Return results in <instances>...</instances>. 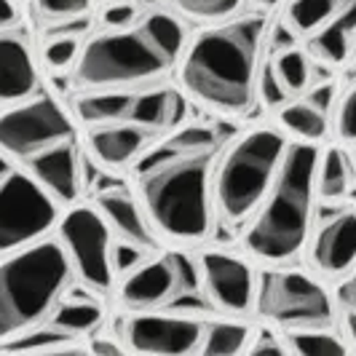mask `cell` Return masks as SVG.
<instances>
[{"instance_id":"cell-1","label":"cell","mask_w":356,"mask_h":356,"mask_svg":"<svg viewBox=\"0 0 356 356\" xmlns=\"http://www.w3.org/2000/svg\"><path fill=\"white\" fill-rule=\"evenodd\" d=\"M266 19L250 17L204 30L182 62V83L198 102L220 113H244L254 94L257 54Z\"/></svg>"},{"instance_id":"cell-2","label":"cell","mask_w":356,"mask_h":356,"mask_svg":"<svg viewBox=\"0 0 356 356\" xmlns=\"http://www.w3.org/2000/svg\"><path fill=\"white\" fill-rule=\"evenodd\" d=\"M185 30L172 14L153 11L124 30L91 38L78 54V83L91 89H118L150 81L177 62Z\"/></svg>"},{"instance_id":"cell-3","label":"cell","mask_w":356,"mask_h":356,"mask_svg":"<svg viewBox=\"0 0 356 356\" xmlns=\"http://www.w3.org/2000/svg\"><path fill=\"white\" fill-rule=\"evenodd\" d=\"M319 150L314 145L286 147L282 166L263 198V209L244 236L247 250L266 263H284L303 250L314 198H316Z\"/></svg>"},{"instance_id":"cell-4","label":"cell","mask_w":356,"mask_h":356,"mask_svg":"<svg viewBox=\"0 0 356 356\" xmlns=\"http://www.w3.org/2000/svg\"><path fill=\"white\" fill-rule=\"evenodd\" d=\"M72 266L62 241L40 238L0 257V340L33 330L51 316Z\"/></svg>"},{"instance_id":"cell-5","label":"cell","mask_w":356,"mask_h":356,"mask_svg":"<svg viewBox=\"0 0 356 356\" xmlns=\"http://www.w3.org/2000/svg\"><path fill=\"white\" fill-rule=\"evenodd\" d=\"M140 196L150 222L177 241H201L209 225V153H191L140 172Z\"/></svg>"},{"instance_id":"cell-6","label":"cell","mask_w":356,"mask_h":356,"mask_svg":"<svg viewBox=\"0 0 356 356\" xmlns=\"http://www.w3.org/2000/svg\"><path fill=\"white\" fill-rule=\"evenodd\" d=\"M286 153L284 137L273 129H254L225 153L214 179V198L228 220H241L266 198Z\"/></svg>"},{"instance_id":"cell-7","label":"cell","mask_w":356,"mask_h":356,"mask_svg":"<svg viewBox=\"0 0 356 356\" xmlns=\"http://www.w3.org/2000/svg\"><path fill=\"white\" fill-rule=\"evenodd\" d=\"M56 222V198L30 172L0 179V257L40 241Z\"/></svg>"},{"instance_id":"cell-8","label":"cell","mask_w":356,"mask_h":356,"mask_svg":"<svg viewBox=\"0 0 356 356\" xmlns=\"http://www.w3.org/2000/svg\"><path fill=\"white\" fill-rule=\"evenodd\" d=\"M260 316L282 324L286 330L330 327L332 303L319 282L300 270H266L257 286Z\"/></svg>"},{"instance_id":"cell-9","label":"cell","mask_w":356,"mask_h":356,"mask_svg":"<svg viewBox=\"0 0 356 356\" xmlns=\"http://www.w3.org/2000/svg\"><path fill=\"white\" fill-rule=\"evenodd\" d=\"M72 140L67 113L51 97L22 99L0 113V150L8 159H30L51 145Z\"/></svg>"},{"instance_id":"cell-10","label":"cell","mask_w":356,"mask_h":356,"mask_svg":"<svg viewBox=\"0 0 356 356\" xmlns=\"http://www.w3.org/2000/svg\"><path fill=\"white\" fill-rule=\"evenodd\" d=\"M198 292V270L182 252H169L159 260H145L140 268L126 273L121 300L131 311H153L172 305L177 298Z\"/></svg>"},{"instance_id":"cell-11","label":"cell","mask_w":356,"mask_h":356,"mask_svg":"<svg viewBox=\"0 0 356 356\" xmlns=\"http://www.w3.org/2000/svg\"><path fill=\"white\" fill-rule=\"evenodd\" d=\"M59 241L67 252L72 270L94 289L113 284L110 266V228L105 217L91 207H75L59 222Z\"/></svg>"},{"instance_id":"cell-12","label":"cell","mask_w":356,"mask_h":356,"mask_svg":"<svg viewBox=\"0 0 356 356\" xmlns=\"http://www.w3.org/2000/svg\"><path fill=\"white\" fill-rule=\"evenodd\" d=\"M204 324L188 316L137 314L124 324V338L131 351L145 354H188L196 351Z\"/></svg>"},{"instance_id":"cell-13","label":"cell","mask_w":356,"mask_h":356,"mask_svg":"<svg viewBox=\"0 0 356 356\" xmlns=\"http://www.w3.org/2000/svg\"><path fill=\"white\" fill-rule=\"evenodd\" d=\"M201 276L207 295L222 314H244L254 300V276L250 266L228 252H204Z\"/></svg>"},{"instance_id":"cell-14","label":"cell","mask_w":356,"mask_h":356,"mask_svg":"<svg viewBox=\"0 0 356 356\" xmlns=\"http://www.w3.org/2000/svg\"><path fill=\"white\" fill-rule=\"evenodd\" d=\"M311 260L324 276H343L356 266V212L343 209L314 238Z\"/></svg>"},{"instance_id":"cell-15","label":"cell","mask_w":356,"mask_h":356,"mask_svg":"<svg viewBox=\"0 0 356 356\" xmlns=\"http://www.w3.org/2000/svg\"><path fill=\"white\" fill-rule=\"evenodd\" d=\"M38 89L35 59L19 33L0 30V105L30 99Z\"/></svg>"},{"instance_id":"cell-16","label":"cell","mask_w":356,"mask_h":356,"mask_svg":"<svg viewBox=\"0 0 356 356\" xmlns=\"http://www.w3.org/2000/svg\"><path fill=\"white\" fill-rule=\"evenodd\" d=\"M27 172L62 204H72L81 191V159L72 143L51 145L27 159Z\"/></svg>"},{"instance_id":"cell-17","label":"cell","mask_w":356,"mask_h":356,"mask_svg":"<svg viewBox=\"0 0 356 356\" xmlns=\"http://www.w3.org/2000/svg\"><path fill=\"white\" fill-rule=\"evenodd\" d=\"M332 99H335V83H324L308 97H303L300 102L282 107L279 121L305 143H319L327 134V113H330Z\"/></svg>"},{"instance_id":"cell-18","label":"cell","mask_w":356,"mask_h":356,"mask_svg":"<svg viewBox=\"0 0 356 356\" xmlns=\"http://www.w3.org/2000/svg\"><path fill=\"white\" fill-rule=\"evenodd\" d=\"M145 129L137 124H102L89 134L94 156L107 166H126L145 145Z\"/></svg>"},{"instance_id":"cell-19","label":"cell","mask_w":356,"mask_h":356,"mask_svg":"<svg viewBox=\"0 0 356 356\" xmlns=\"http://www.w3.org/2000/svg\"><path fill=\"white\" fill-rule=\"evenodd\" d=\"M185 97L175 89H153L137 94L131 102L129 121L143 129H169L182 121L185 115Z\"/></svg>"},{"instance_id":"cell-20","label":"cell","mask_w":356,"mask_h":356,"mask_svg":"<svg viewBox=\"0 0 356 356\" xmlns=\"http://www.w3.org/2000/svg\"><path fill=\"white\" fill-rule=\"evenodd\" d=\"M99 209H102V217L105 222L118 233V238L124 241H134L145 250H153L156 241L145 225L143 214H140V207L131 201V198L121 193V191H107L99 196Z\"/></svg>"},{"instance_id":"cell-21","label":"cell","mask_w":356,"mask_h":356,"mask_svg":"<svg viewBox=\"0 0 356 356\" xmlns=\"http://www.w3.org/2000/svg\"><path fill=\"white\" fill-rule=\"evenodd\" d=\"M212 145H217V131L214 129H209V126H188V129H182L177 134H172L169 140L156 145L150 153H145L140 163H137V175L169 159L191 156V153H207Z\"/></svg>"},{"instance_id":"cell-22","label":"cell","mask_w":356,"mask_h":356,"mask_svg":"<svg viewBox=\"0 0 356 356\" xmlns=\"http://www.w3.org/2000/svg\"><path fill=\"white\" fill-rule=\"evenodd\" d=\"M51 324L56 330L67 332L72 338L81 335H94L102 321H105V311L97 300H78V298H67L62 303H56V308L51 311Z\"/></svg>"},{"instance_id":"cell-23","label":"cell","mask_w":356,"mask_h":356,"mask_svg":"<svg viewBox=\"0 0 356 356\" xmlns=\"http://www.w3.org/2000/svg\"><path fill=\"white\" fill-rule=\"evenodd\" d=\"M72 348H78L72 335L56 330L54 324L49 327L38 324L14 338L0 340V354H56V351H72Z\"/></svg>"},{"instance_id":"cell-24","label":"cell","mask_w":356,"mask_h":356,"mask_svg":"<svg viewBox=\"0 0 356 356\" xmlns=\"http://www.w3.org/2000/svg\"><path fill=\"white\" fill-rule=\"evenodd\" d=\"M131 102H134V97L124 94V91H99V94H89L78 102V115L94 126L118 124V121L129 118Z\"/></svg>"},{"instance_id":"cell-25","label":"cell","mask_w":356,"mask_h":356,"mask_svg":"<svg viewBox=\"0 0 356 356\" xmlns=\"http://www.w3.org/2000/svg\"><path fill=\"white\" fill-rule=\"evenodd\" d=\"M348 0H292L286 8V22L295 33L308 35L338 17Z\"/></svg>"},{"instance_id":"cell-26","label":"cell","mask_w":356,"mask_h":356,"mask_svg":"<svg viewBox=\"0 0 356 356\" xmlns=\"http://www.w3.org/2000/svg\"><path fill=\"white\" fill-rule=\"evenodd\" d=\"M247 340H250V330L244 324H238V321H217V324L204 327L198 348L209 356H233L247 348Z\"/></svg>"},{"instance_id":"cell-27","label":"cell","mask_w":356,"mask_h":356,"mask_svg":"<svg viewBox=\"0 0 356 356\" xmlns=\"http://www.w3.org/2000/svg\"><path fill=\"white\" fill-rule=\"evenodd\" d=\"M308 49L324 65H343L351 54V30H346L338 19H332L314 33Z\"/></svg>"},{"instance_id":"cell-28","label":"cell","mask_w":356,"mask_h":356,"mask_svg":"<svg viewBox=\"0 0 356 356\" xmlns=\"http://www.w3.org/2000/svg\"><path fill=\"white\" fill-rule=\"evenodd\" d=\"M286 348L300 356H340L348 351V346L327 332V327H305V330H289Z\"/></svg>"},{"instance_id":"cell-29","label":"cell","mask_w":356,"mask_h":356,"mask_svg":"<svg viewBox=\"0 0 356 356\" xmlns=\"http://www.w3.org/2000/svg\"><path fill=\"white\" fill-rule=\"evenodd\" d=\"M348 179H351V166H348L346 156L335 147L327 150L324 159L319 161V169H316V193L327 201L346 196Z\"/></svg>"},{"instance_id":"cell-30","label":"cell","mask_w":356,"mask_h":356,"mask_svg":"<svg viewBox=\"0 0 356 356\" xmlns=\"http://www.w3.org/2000/svg\"><path fill=\"white\" fill-rule=\"evenodd\" d=\"M273 70H276L279 81L284 83V89L289 91V94L303 91L305 86H308V81H311L308 56H305L303 51H295V49L279 54V59L273 62Z\"/></svg>"},{"instance_id":"cell-31","label":"cell","mask_w":356,"mask_h":356,"mask_svg":"<svg viewBox=\"0 0 356 356\" xmlns=\"http://www.w3.org/2000/svg\"><path fill=\"white\" fill-rule=\"evenodd\" d=\"M182 14L193 19H222L238 8L241 0H172Z\"/></svg>"},{"instance_id":"cell-32","label":"cell","mask_w":356,"mask_h":356,"mask_svg":"<svg viewBox=\"0 0 356 356\" xmlns=\"http://www.w3.org/2000/svg\"><path fill=\"white\" fill-rule=\"evenodd\" d=\"M81 54V43L78 38H49L46 49H43V59L51 70H67L72 62Z\"/></svg>"},{"instance_id":"cell-33","label":"cell","mask_w":356,"mask_h":356,"mask_svg":"<svg viewBox=\"0 0 356 356\" xmlns=\"http://www.w3.org/2000/svg\"><path fill=\"white\" fill-rule=\"evenodd\" d=\"M91 0H35V11L46 22H62V19L83 17L89 14Z\"/></svg>"},{"instance_id":"cell-34","label":"cell","mask_w":356,"mask_h":356,"mask_svg":"<svg viewBox=\"0 0 356 356\" xmlns=\"http://www.w3.org/2000/svg\"><path fill=\"white\" fill-rule=\"evenodd\" d=\"M147 252L145 247H140V244H134V241H118L115 247H110V266H113V273H121V276H126V273H131L134 268H140L147 260Z\"/></svg>"},{"instance_id":"cell-35","label":"cell","mask_w":356,"mask_h":356,"mask_svg":"<svg viewBox=\"0 0 356 356\" xmlns=\"http://www.w3.org/2000/svg\"><path fill=\"white\" fill-rule=\"evenodd\" d=\"M335 126H338L340 143L356 145V86L343 97V102L338 107Z\"/></svg>"},{"instance_id":"cell-36","label":"cell","mask_w":356,"mask_h":356,"mask_svg":"<svg viewBox=\"0 0 356 356\" xmlns=\"http://www.w3.org/2000/svg\"><path fill=\"white\" fill-rule=\"evenodd\" d=\"M260 94H263V102L268 107H279L284 105V99L289 97V91L284 89V83L279 81V75L273 70V65H268L260 78Z\"/></svg>"},{"instance_id":"cell-37","label":"cell","mask_w":356,"mask_h":356,"mask_svg":"<svg viewBox=\"0 0 356 356\" xmlns=\"http://www.w3.org/2000/svg\"><path fill=\"white\" fill-rule=\"evenodd\" d=\"M102 22L107 30H124L137 22V8L131 3H113L102 11Z\"/></svg>"},{"instance_id":"cell-38","label":"cell","mask_w":356,"mask_h":356,"mask_svg":"<svg viewBox=\"0 0 356 356\" xmlns=\"http://www.w3.org/2000/svg\"><path fill=\"white\" fill-rule=\"evenodd\" d=\"M252 354H284L286 346H282L279 340H276V335H270V332H260V338H257V343L254 346H250Z\"/></svg>"},{"instance_id":"cell-39","label":"cell","mask_w":356,"mask_h":356,"mask_svg":"<svg viewBox=\"0 0 356 356\" xmlns=\"http://www.w3.org/2000/svg\"><path fill=\"white\" fill-rule=\"evenodd\" d=\"M338 295H340V303L346 305L348 311H356V270L346 279V282H343V284H340Z\"/></svg>"},{"instance_id":"cell-40","label":"cell","mask_w":356,"mask_h":356,"mask_svg":"<svg viewBox=\"0 0 356 356\" xmlns=\"http://www.w3.org/2000/svg\"><path fill=\"white\" fill-rule=\"evenodd\" d=\"M19 6L17 0H0V30H8L11 24H17Z\"/></svg>"},{"instance_id":"cell-41","label":"cell","mask_w":356,"mask_h":356,"mask_svg":"<svg viewBox=\"0 0 356 356\" xmlns=\"http://www.w3.org/2000/svg\"><path fill=\"white\" fill-rule=\"evenodd\" d=\"M91 351H94V354H118L121 346L107 343V340H94V343H91Z\"/></svg>"},{"instance_id":"cell-42","label":"cell","mask_w":356,"mask_h":356,"mask_svg":"<svg viewBox=\"0 0 356 356\" xmlns=\"http://www.w3.org/2000/svg\"><path fill=\"white\" fill-rule=\"evenodd\" d=\"M346 335L356 343V311H348V308H346Z\"/></svg>"},{"instance_id":"cell-43","label":"cell","mask_w":356,"mask_h":356,"mask_svg":"<svg viewBox=\"0 0 356 356\" xmlns=\"http://www.w3.org/2000/svg\"><path fill=\"white\" fill-rule=\"evenodd\" d=\"M8 172H11V163H8V156H6L3 150H0V179L6 177Z\"/></svg>"},{"instance_id":"cell-44","label":"cell","mask_w":356,"mask_h":356,"mask_svg":"<svg viewBox=\"0 0 356 356\" xmlns=\"http://www.w3.org/2000/svg\"><path fill=\"white\" fill-rule=\"evenodd\" d=\"M354 156H356V153H354Z\"/></svg>"}]
</instances>
